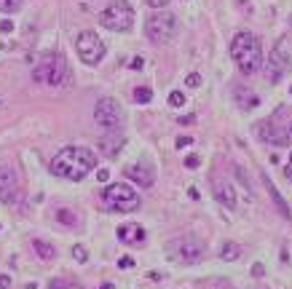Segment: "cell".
Here are the masks:
<instances>
[{
    "label": "cell",
    "mask_w": 292,
    "mask_h": 289,
    "mask_svg": "<svg viewBox=\"0 0 292 289\" xmlns=\"http://www.w3.org/2000/svg\"><path fill=\"white\" fill-rule=\"evenodd\" d=\"M32 78L38 83H49V86H59L67 78V62L62 54H49L38 67L32 70Z\"/></svg>",
    "instance_id": "5b68a950"
},
{
    "label": "cell",
    "mask_w": 292,
    "mask_h": 289,
    "mask_svg": "<svg viewBox=\"0 0 292 289\" xmlns=\"http://www.w3.org/2000/svg\"><path fill=\"white\" fill-rule=\"evenodd\" d=\"M118 238L124 241V244H142L145 241V230L137 225V222H126V225H121L118 230Z\"/></svg>",
    "instance_id": "5bb4252c"
},
{
    "label": "cell",
    "mask_w": 292,
    "mask_h": 289,
    "mask_svg": "<svg viewBox=\"0 0 292 289\" xmlns=\"http://www.w3.org/2000/svg\"><path fill=\"white\" fill-rule=\"evenodd\" d=\"M145 32L153 43H169L177 35V16L172 11H166V8H158L156 14L148 16Z\"/></svg>",
    "instance_id": "3957f363"
},
{
    "label": "cell",
    "mask_w": 292,
    "mask_h": 289,
    "mask_svg": "<svg viewBox=\"0 0 292 289\" xmlns=\"http://www.w3.org/2000/svg\"><path fill=\"white\" fill-rule=\"evenodd\" d=\"M185 83H188L191 89H199V86H201V75H199V72H191V75L185 78Z\"/></svg>",
    "instance_id": "484cf974"
},
{
    "label": "cell",
    "mask_w": 292,
    "mask_h": 289,
    "mask_svg": "<svg viewBox=\"0 0 292 289\" xmlns=\"http://www.w3.org/2000/svg\"><path fill=\"white\" fill-rule=\"evenodd\" d=\"M94 169H97V155L89 147H81V145L62 147L51 161V174L62 177V180H70V182H81Z\"/></svg>",
    "instance_id": "6da1fadb"
},
{
    "label": "cell",
    "mask_w": 292,
    "mask_h": 289,
    "mask_svg": "<svg viewBox=\"0 0 292 289\" xmlns=\"http://www.w3.org/2000/svg\"><path fill=\"white\" fill-rule=\"evenodd\" d=\"M131 265H134V260H131V257H121L118 260V268H131Z\"/></svg>",
    "instance_id": "1f68e13d"
},
{
    "label": "cell",
    "mask_w": 292,
    "mask_h": 289,
    "mask_svg": "<svg viewBox=\"0 0 292 289\" xmlns=\"http://www.w3.org/2000/svg\"><path fill=\"white\" fill-rule=\"evenodd\" d=\"M252 276H263V265H260V263H258L255 268H252Z\"/></svg>",
    "instance_id": "8d00e7d4"
},
{
    "label": "cell",
    "mask_w": 292,
    "mask_h": 289,
    "mask_svg": "<svg viewBox=\"0 0 292 289\" xmlns=\"http://www.w3.org/2000/svg\"><path fill=\"white\" fill-rule=\"evenodd\" d=\"M0 32H14V22L11 19H3V22H0Z\"/></svg>",
    "instance_id": "f546056e"
},
{
    "label": "cell",
    "mask_w": 292,
    "mask_h": 289,
    "mask_svg": "<svg viewBox=\"0 0 292 289\" xmlns=\"http://www.w3.org/2000/svg\"><path fill=\"white\" fill-rule=\"evenodd\" d=\"M126 177L134 185H142V188H153L156 185V172L150 169L148 163H134V166H129L126 169Z\"/></svg>",
    "instance_id": "7c38bea8"
},
{
    "label": "cell",
    "mask_w": 292,
    "mask_h": 289,
    "mask_svg": "<svg viewBox=\"0 0 292 289\" xmlns=\"http://www.w3.org/2000/svg\"><path fill=\"white\" fill-rule=\"evenodd\" d=\"M99 289H116V286H113V284H102Z\"/></svg>",
    "instance_id": "74e56055"
},
{
    "label": "cell",
    "mask_w": 292,
    "mask_h": 289,
    "mask_svg": "<svg viewBox=\"0 0 292 289\" xmlns=\"http://www.w3.org/2000/svg\"><path fill=\"white\" fill-rule=\"evenodd\" d=\"M22 8V0H0V11L3 14H14Z\"/></svg>",
    "instance_id": "7402d4cb"
},
{
    "label": "cell",
    "mask_w": 292,
    "mask_h": 289,
    "mask_svg": "<svg viewBox=\"0 0 292 289\" xmlns=\"http://www.w3.org/2000/svg\"><path fill=\"white\" fill-rule=\"evenodd\" d=\"M121 147H124V137L116 134V132H107L105 137L99 139V150L105 155H110V158H116L121 153Z\"/></svg>",
    "instance_id": "9a60e30c"
},
{
    "label": "cell",
    "mask_w": 292,
    "mask_h": 289,
    "mask_svg": "<svg viewBox=\"0 0 292 289\" xmlns=\"http://www.w3.org/2000/svg\"><path fill=\"white\" fill-rule=\"evenodd\" d=\"M32 249H35V255L41 257V260H54V257H56V249H54L51 244H46L43 238H35V241H32Z\"/></svg>",
    "instance_id": "ac0fdd59"
},
{
    "label": "cell",
    "mask_w": 292,
    "mask_h": 289,
    "mask_svg": "<svg viewBox=\"0 0 292 289\" xmlns=\"http://www.w3.org/2000/svg\"><path fill=\"white\" fill-rule=\"evenodd\" d=\"M72 260H75V263H86V260H89V252H86V246H81V244H75L72 246Z\"/></svg>",
    "instance_id": "603a6c76"
},
{
    "label": "cell",
    "mask_w": 292,
    "mask_h": 289,
    "mask_svg": "<svg viewBox=\"0 0 292 289\" xmlns=\"http://www.w3.org/2000/svg\"><path fill=\"white\" fill-rule=\"evenodd\" d=\"M289 70V51H287V40H279L274 46V51L268 54V62H266V78L271 83H279L281 78L287 75Z\"/></svg>",
    "instance_id": "9c48e42d"
},
{
    "label": "cell",
    "mask_w": 292,
    "mask_h": 289,
    "mask_svg": "<svg viewBox=\"0 0 292 289\" xmlns=\"http://www.w3.org/2000/svg\"><path fill=\"white\" fill-rule=\"evenodd\" d=\"M150 99H153V91H150L148 86H139L134 91V102H137V105H148Z\"/></svg>",
    "instance_id": "ffe728a7"
},
{
    "label": "cell",
    "mask_w": 292,
    "mask_h": 289,
    "mask_svg": "<svg viewBox=\"0 0 292 289\" xmlns=\"http://www.w3.org/2000/svg\"><path fill=\"white\" fill-rule=\"evenodd\" d=\"M56 220H59L62 225H70V228H75V222H78L70 209H59V212H56Z\"/></svg>",
    "instance_id": "44dd1931"
},
{
    "label": "cell",
    "mask_w": 292,
    "mask_h": 289,
    "mask_svg": "<svg viewBox=\"0 0 292 289\" xmlns=\"http://www.w3.org/2000/svg\"><path fill=\"white\" fill-rule=\"evenodd\" d=\"M266 188H268V193H271V198H274V203H276V209H279L281 214H284V217H289V220H292V212H289V207H287V201L281 198V193L276 190V185L271 182L268 177H266Z\"/></svg>",
    "instance_id": "e0dca14e"
},
{
    "label": "cell",
    "mask_w": 292,
    "mask_h": 289,
    "mask_svg": "<svg viewBox=\"0 0 292 289\" xmlns=\"http://www.w3.org/2000/svg\"><path fill=\"white\" fill-rule=\"evenodd\" d=\"M231 57H233L236 67L244 72V75L258 72L260 64H263V46L258 40V35H252V32H236V38L231 40Z\"/></svg>",
    "instance_id": "7a4b0ae2"
},
{
    "label": "cell",
    "mask_w": 292,
    "mask_h": 289,
    "mask_svg": "<svg viewBox=\"0 0 292 289\" xmlns=\"http://www.w3.org/2000/svg\"><path fill=\"white\" fill-rule=\"evenodd\" d=\"M99 24L110 32H129L134 24V11L126 0H116L99 14Z\"/></svg>",
    "instance_id": "277c9868"
},
{
    "label": "cell",
    "mask_w": 292,
    "mask_h": 289,
    "mask_svg": "<svg viewBox=\"0 0 292 289\" xmlns=\"http://www.w3.org/2000/svg\"><path fill=\"white\" fill-rule=\"evenodd\" d=\"M284 177H287V180H292V153H289V161L284 166Z\"/></svg>",
    "instance_id": "e575fe53"
},
{
    "label": "cell",
    "mask_w": 292,
    "mask_h": 289,
    "mask_svg": "<svg viewBox=\"0 0 292 289\" xmlns=\"http://www.w3.org/2000/svg\"><path fill=\"white\" fill-rule=\"evenodd\" d=\"M220 257L225 260V263H233V260H239V257H241V246L236 244V241H225V244H223V252H220Z\"/></svg>",
    "instance_id": "d6986e66"
},
{
    "label": "cell",
    "mask_w": 292,
    "mask_h": 289,
    "mask_svg": "<svg viewBox=\"0 0 292 289\" xmlns=\"http://www.w3.org/2000/svg\"><path fill=\"white\" fill-rule=\"evenodd\" d=\"M102 198L110 209H118V212H134L139 209V195L129 188V185H107L105 190H102Z\"/></svg>",
    "instance_id": "8992f818"
},
{
    "label": "cell",
    "mask_w": 292,
    "mask_h": 289,
    "mask_svg": "<svg viewBox=\"0 0 292 289\" xmlns=\"http://www.w3.org/2000/svg\"><path fill=\"white\" fill-rule=\"evenodd\" d=\"M97 180H99V182H107V180H110V172H107V169H99V172H97Z\"/></svg>",
    "instance_id": "d6a6232c"
},
{
    "label": "cell",
    "mask_w": 292,
    "mask_h": 289,
    "mask_svg": "<svg viewBox=\"0 0 292 289\" xmlns=\"http://www.w3.org/2000/svg\"><path fill=\"white\" fill-rule=\"evenodd\" d=\"M142 64H145L142 57H134V59H131V70H142Z\"/></svg>",
    "instance_id": "4dcf8cb0"
},
{
    "label": "cell",
    "mask_w": 292,
    "mask_h": 289,
    "mask_svg": "<svg viewBox=\"0 0 292 289\" xmlns=\"http://www.w3.org/2000/svg\"><path fill=\"white\" fill-rule=\"evenodd\" d=\"M75 51H78V57L83 59V64L94 67V64H99L102 57H105V43H102V38L97 32L86 30L75 38Z\"/></svg>",
    "instance_id": "52a82bcc"
},
{
    "label": "cell",
    "mask_w": 292,
    "mask_h": 289,
    "mask_svg": "<svg viewBox=\"0 0 292 289\" xmlns=\"http://www.w3.org/2000/svg\"><path fill=\"white\" fill-rule=\"evenodd\" d=\"M180 123H185V126H191V123H196V115H182V118H180Z\"/></svg>",
    "instance_id": "d590c367"
},
{
    "label": "cell",
    "mask_w": 292,
    "mask_h": 289,
    "mask_svg": "<svg viewBox=\"0 0 292 289\" xmlns=\"http://www.w3.org/2000/svg\"><path fill=\"white\" fill-rule=\"evenodd\" d=\"M145 3H148L150 8H156V11H158V8H166V6H169V0H145Z\"/></svg>",
    "instance_id": "83f0119b"
},
{
    "label": "cell",
    "mask_w": 292,
    "mask_h": 289,
    "mask_svg": "<svg viewBox=\"0 0 292 289\" xmlns=\"http://www.w3.org/2000/svg\"><path fill=\"white\" fill-rule=\"evenodd\" d=\"M199 163H201L199 155H188L185 158V169H199Z\"/></svg>",
    "instance_id": "4316f807"
},
{
    "label": "cell",
    "mask_w": 292,
    "mask_h": 289,
    "mask_svg": "<svg viewBox=\"0 0 292 289\" xmlns=\"http://www.w3.org/2000/svg\"><path fill=\"white\" fill-rule=\"evenodd\" d=\"M289 91H292V89H289Z\"/></svg>",
    "instance_id": "f35d334b"
},
{
    "label": "cell",
    "mask_w": 292,
    "mask_h": 289,
    "mask_svg": "<svg viewBox=\"0 0 292 289\" xmlns=\"http://www.w3.org/2000/svg\"><path fill=\"white\" fill-rule=\"evenodd\" d=\"M193 145V137H180L177 139V147H180V150H185V147H191Z\"/></svg>",
    "instance_id": "f1b7e54d"
},
{
    "label": "cell",
    "mask_w": 292,
    "mask_h": 289,
    "mask_svg": "<svg viewBox=\"0 0 292 289\" xmlns=\"http://www.w3.org/2000/svg\"><path fill=\"white\" fill-rule=\"evenodd\" d=\"M233 94H236V102H239V107L241 110H255L258 105H260V99H258V94L255 91H249V89H236L233 91Z\"/></svg>",
    "instance_id": "2e32d148"
},
{
    "label": "cell",
    "mask_w": 292,
    "mask_h": 289,
    "mask_svg": "<svg viewBox=\"0 0 292 289\" xmlns=\"http://www.w3.org/2000/svg\"><path fill=\"white\" fill-rule=\"evenodd\" d=\"M19 198V188H16V177L8 166L0 163V201L3 203H14Z\"/></svg>",
    "instance_id": "8fae6325"
},
{
    "label": "cell",
    "mask_w": 292,
    "mask_h": 289,
    "mask_svg": "<svg viewBox=\"0 0 292 289\" xmlns=\"http://www.w3.org/2000/svg\"><path fill=\"white\" fill-rule=\"evenodd\" d=\"M94 120L105 129V132H118L121 123H124V110L113 97H102L94 107Z\"/></svg>",
    "instance_id": "ba28073f"
},
{
    "label": "cell",
    "mask_w": 292,
    "mask_h": 289,
    "mask_svg": "<svg viewBox=\"0 0 292 289\" xmlns=\"http://www.w3.org/2000/svg\"><path fill=\"white\" fill-rule=\"evenodd\" d=\"M172 255H174V260H180V263L193 265L204 257V241L196 238V236H185V238L172 244Z\"/></svg>",
    "instance_id": "30bf717a"
},
{
    "label": "cell",
    "mask_w": 292,
    "mask_h": 289,
    "mask_svg": "<svg viewBox=\"0 0 292 289\" xmlns=\"http://www.w3.org/2000/svg\"><path fill=\"white\" fill-rule=\"evenodd\" d=\"M49 289H72V281L70 278H51Z\"/></svg>",
    "instance_id": "cb8c5ba5"
},
{
    "label": "cell",
    "mask_w": 292,
    "mask_h": 289,
    "mask_svg": "<svg viewBox=\"0 0 292 289\" xmlns=\"http://www.w3.org/2000/svg\"><path fill=\"white\" fill-rule=\"evenodd\" d=\"M214 198H217L225 209H236V193L228 180H217L214 182Z\"/></svg>",
    "instance_id": "4fadbf2b"
},
{
    "label": "cell",
    "mask_w": 292,
    "mask_h": 289,
    "mask_svg": "<svg viewBox=\"0 0 292 289\" xmlns=\"http://www.w3.org/2000/svg\"><path fill=\"white\" fill-rule=\"evenodd\" d=\"M8 286H11V276H0V289H8Z\"/></svg>",
    "instance_id": "836d02e7"
},
{
    "label": "cell",
    "mask_w": 292,
    "mask_h": 289,
    "mask_svg": "<svg viewBox=\"0 0 292 289\" xmlns=\"http://www.w3.org/2000/svg\"><path fill=\"white\" fill-rule=\"evenodd\" d=\"M169 105H172V107H182L185 105V94H182V91H172V94H169Z\"/></svg>",
    "instance_id": "d4e9b609"
}]
</instances>
